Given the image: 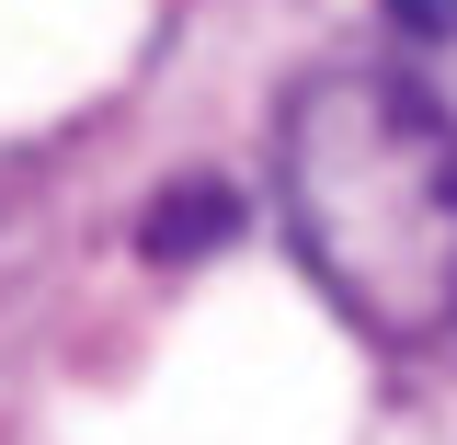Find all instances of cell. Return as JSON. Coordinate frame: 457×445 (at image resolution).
Wrapping results in <instances>:
<instances>
[{
    "label": "cell",
    "instance_id": "1",
    "mask_svg": "<svg viewBox=\"0 0 457 445\" xmlns=\"http://www.w3.org/2000/svg\"><path fill=\"white\" fill-rule=\"evenodd\" d=\"M275 218L366 342L423 354L457 332V114L411 69L332 57L286 92Z\"/></svg>",
    "mask_w": 457,
    "mask_h": 445
},
{
    "label": "cell",
    "instance_id": "3",
    "mask_svg": "<svg viewBox=\"0 0 457 445\" xmlns=\"http://www.w3.org/2000/svg\"><path fill=\"white\" fill-rule=\"evenodd\" d=\"M389 23L423 35V46H446V35H457V0H389Z\"/></svg>",
    "mask_w": 457,
    "mask_h": 445
},
{
    "label": "cell",
    "instance_id": "2",
    "mask_svg": "<svg viewBox=\"0 0 457 445\" xmlns=\"http://www.w3.org/2000/svg\"><path fill=\"white\" fill-rule=\"evenodd\" d=\"M228 228H240V194H228V183H171L161 206L137 218V251H149V263H195V251H218Z\"/></svg>",
    "mask_w": 457,
    "mask_h": 445
}]
</instances>
